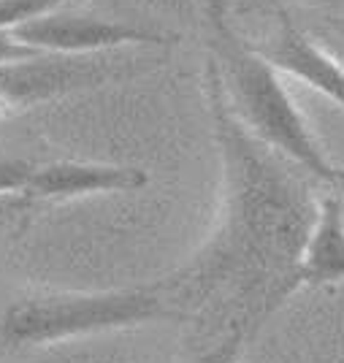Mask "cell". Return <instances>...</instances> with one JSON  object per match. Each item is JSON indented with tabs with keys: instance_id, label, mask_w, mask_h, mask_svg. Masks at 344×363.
<instances>
[{
	"instance_id": "8992f818",
	"label": "cell",
	"mask_w": 344,
	"mask_h": 363,
	"mask_svg": "<svg viewBox=\"0 0 344 363\" xmlns=\"http://www.w3.org/2000/svg\"><path fill=\"white\" fill-rule=\"evenodd\" d=\"M344 282V193L326 187L290 277V296L304 288H328Z\"/></svg>"
},
{
	"instance_id": "52a82bcc",
	"label": "cell",
	"mask_w": 344,
	"mask_h": 363,
	"mask_svg": "<svg viewBox=\"0 0 344 363\" xmlns=\"http://www.w3.org/2000/svg\"><path fill=\"white\" fill-rule=\"evenodd\" d=\"M263 57L287 79H296L344 111V65L336 55L320 46L309 33H304L290 19L279 16V30L269 49H260Z\"/></svg>"
},
{
	"instance_id": "5b68a950",
	"label": "cell",
	"mask_w": 344,
	"mask_h": 363,
	"mask_svg": "<svg viewBox=\"0 0 344 363\" xmlns=\"http://www.w3.org/2000/svg\"><path fill=\"white\" fill-rule=\"evenodd\" d=\"M150 184V174L138 166L120 163H92V160H55L35 163L25 201L62 203L74 198L109 196V193H135Z\"/></svg>"
},
{
	"instance_id": "ba28073f",
	"label": "cell",
	"mask_w": 344,
	"mask_h": 363,
	"mask_svg": "<svg viewBox=\"0 0 344 363\" xmlns=\"http://www.w3.org/2000/svg\"><path fill=\"white\" fill-rule=\"evenodd\" d=\"M250 333H253V325L247 320H231V325L217 339H211L206 347L193 352L187 363H241Z\"/></svg>"
},
{
	"instance_id": "30bf717a",
	"label": "cell",
	"mask_w": 344,
	"mask_h": 363,
	"mask_svg": "<svg viewBox=\"0 0 344 363\" xmlns=\"http://www.w3.org/2000/svg\"><path fill=\"white\" fill-rule=\"evenodd\" d=\"M33 171H35V163L28 157L0 155V198H25Z\"/></svg>"
},
{
	"instance_id": "7c38bea8",
	"label": "cell",
	"mask_w": 344,
	"mask_h": 363,
	"mask_svg": "<svg viewBox=\"0 0 344 363\" xmlns=\"http://www.w3.org/2000/svg\"><path fill=\"white\" fill-rule=\"evenodd\" d=\"M239 0H204V11H206V22H209L211 33L231 30V14L236 9Z\"/></svg>"
},
{
	"instance_id": "8fae6325",
	"label": "cell",
	"mask_w": 344,
	"mask_h": 363,
	"mask_svg": "<svg viewBox=\"0 0 344 363\" xmlns=\"http://www.w3.org/2000/svg\"><path fill=\"white\" fill-rule=\"evenodd\" d=\"M41 52H35L30 46H25L11 30H0V65H11L19 60H30L38 57Z\"/></svg>"
},
{
	"instance_id": "277c9868",
	"label": "cell",
	"mask_w": 344,
	"mask_h": 363,
	"mask_svg": "<svg viewBox=\"0 0 344 363\" xmlns=\"http://www.w3.org/2000/svg\"><path fill=\"white\" fill-rule=\"evenodd\" d=\"M11 33L25 46L41 55H68V57L109 55L131 46H168L174 41V35L157 28L114 22V19L65 11V9L35 16Z\"/></svg>"
},
{
	"instance_id": "4fadbf2b",
	"label": "cell",
	"mask_w": 344,
	"mask_h": 363,
	"mask_svg": "<svg viewBox=\"0 0 344 363\" xmlns=\"http://www.w3.org/2000/svg\"><path fill=\"white\" fill-rule=\"evenodd\" d=\"M28 209H33V203H28L25 198H0V225L9 223V220H16Z\"/></svg>"
},
{
	"instance_id": "6da1fadb",
	"label": "cell",
	"mask_w": 344,
	"mask_h": 363,
	"mask_svg": "<svg viewBox=\"0 0 344 363\" xmlns=\"http://www.w3.org/2000/svg\"><path fill=\"white\" fill-rule=\"evenodd\" d=\"M206 101L220 155V214L204 247L163 277L184 318L225 303L253 331L290 298V277L317 209L312 179L255 141L206 60Z\"/></svg>"
},
{
	"instance_id": "3957f363",
	"label": "cell",
	"mask_w": 344,
	"mask_h": 363,
	"mask_svg": "<svg viewBox=\"0 0 344 363\" xmlns=\"http://www.w3.org/2000/svg\"><path fill=\"white\" fill-rule=\"evenodd\" d=\"M182 318L165 279L114 290H57L11 301L0 315V355Z\"/></svg>"
},
{
	"instance_id": "9c48e42d",
	"label": "cell",
	"mask_w": 344,
	"mask_h": 363,
	"mask_svg": "<svg viewBox=\"0 0 344 363\" xmlns=\"http://www.w3.org/2000/svg\"><path fill=\"white\" fill-rule=\"evenodd\" d=\"M76 0H0V30H16L35 16L65 9Z\"/></svg>"
},
{
	"instance_id": "9a60e30c",
	"label": "cell",
	"mask_w": 344,
	"mask_h": 363,
	"mask_svg": "<svg viewBox=\"0 0 344 363\" xmlns=\"http://www.w3.org/2000/svg\"><path fill=\"white\" fill-rule=\"evenodd\" d=\"M333 55H336V60H339V62L344 65V44L339 46V52H333Z\"/></svg>"
},
{
	"instance_id": "7a4b0ae2",
	"label": "cell",
	"mask_w": 344,
	"mask_h": 363,
	"mask_svg": "<svg viewBox=\"0 0 344 363\" xmlns=\"http://www.w3.org/2000/svg\"><path fill=\"white\" fill-rule=\"evenodd\" d=\"M209 57L241 128L312 182L333 187L339 166L317 141L299 104L287 92L284 76L263 57V52L241 41L233 30H225L214 33Z\"/></svg>"
},
{
	"instance_id": "5bb4252c",
	"label": "cell",
	"mask_w": 344,
	"mask_h": 363,
	"mask_svg": "<svg viewBox=\"0 0 344 363\" xmlns=\"http://www.w3.org/2000/svg\"><path fill=\"white\" fill-rule=\"evenodd\" d=\"M333 187H336V190H342V193H344V166L336 168V179H333Z\"/></svg>"
}]
</instances>
